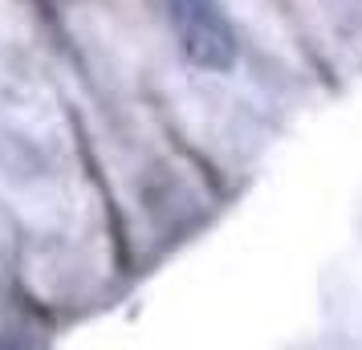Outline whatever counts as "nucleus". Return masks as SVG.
<instances>
[{"mask_svg":"<svg viewBox=\"0 0 362 350\" xmlns=\"http://www.w3.org/2000/svg\"><path fill=\"white\" fill-rule=\"evenodd\" d=\"M171 33L180 41V53L196 69L208 74H228L236 66V29L224 17L220 0H163Z\"/></svg>","mask_w":362,"mask_h":350,"instance_id":"f257e3e1","label":"nucleus"}]
</instances>
